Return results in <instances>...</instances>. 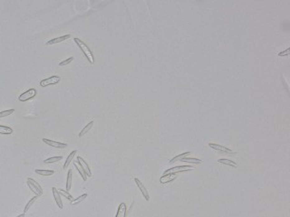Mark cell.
<instances>
[{
  "label": "cell",
  "instance_id": "28",
  "mask_svg": "<svg viewBox=\"0 0 290 217\" xmlns=\"http://www.w3.org/2000/svg\"><path fill=\"white\" fill-rule=\"evenodd\" d=\"M289 51H290V49H289V48H288V49H287V50H286L285 52H279V53H278V55H279V56H285V55H288V54H289Z\"/></svg>",
  "mask_w": 290,
  "mask_h": 217
},
{
  "label": "cell",
  "instance_id": "27",
  "mask_svg": "<svg viewBox=\"0 0 290 217\" xmlns=\"http://www.w3.org/2000/svg\"><path fill=\"white\" fill-rule=\"evenodd\" d=\"M72 60H73V57L71 56V57H69V58H67L66 60H64V61H63L59 63V65L60 66H64V65H67V64H69L70 62H72Z\"/></svg>",
  "mask_w": 290,
  "mask_h": 217
},
{
  "label": "cell",
  "instance_id": "14",
  "mask_svg": "<svg viewBox=\"0 0 290 217\" xmlns=\"http://www.w3.org/2000/svg\"><path fill=\"white\" fill-rule=\"evenodd\" d=\"M93 123H94L93 121H90V122H89L88 124L86 125V126H85V127L83 128V129L81 130V132L79 133V137L81 138V137H83V135L86 134V133H87V132H88V131H89V130H90V129H91L93 128Z\"/></svg>",
  "mask_w": 290,
  "mask_h": 217
},
{
  "label": "cell",
  "instance_id": "22",
  "mask_svg": "<svg viewBox=\"0 0 290 217\" xmlns=\"http://www.w3.org/2000/svg\"><path fill=\"white\" fill-rule=\"evenodd\" d=\"M37 197H33L31 200H30V201H29V202H28V203L26 204V206L25 209H24V214H25V213H26V212H27V211H28V210L30 209V207H31L32 206L34 205V203H35V201L37 200Z\"/></svg>",
  "mask_w": 290,
  "mask_h": 217
},
{
  "label": "cell",
  "instance_id": "10",
  "mask_svg": "<svg viewBox=\"0 0 290 217\" xmlns=\"http://www.w3.org/2000/svg\"><path fill=\"white\" fill-rule=\"evenodd\" d=\"M71 37V35L70 34H65V35H63V36H60V37H56V38H54L52 40H50V41H48L45 44H47V45H49V44H54V43H60V42L63 41H65L66 39H69Z\"/></svg>",
  "mask_w": 290,
  "mask_h": 217
},
{
  "label": "cell",
  "instance_id": "13",
  "mask_svg": "<svg viewBox=\"0 0 290 217\" xmlns=\"http://www.w3.org/2000/svg\"><path fill=\"white\" fill-rule=\"evenodd\" d=\"M180 161L181 162H191V163H194V164H200V163H202V160H200V159H199V158H190V157H185V156H183V157H181L180 159Z\"/></svg>",
  "mask_w": 290,
  "mask_h": 217
},
{
  "label": "cell",
  "instance_id": "29",
  "mask_svg": "<svg viewBox=\"0 0 290 217\" xmlns=\"http://www.w3.org/2000/svg\"><path fill=\"white\" fill-rule=\"evenodd\" d=\"M16 217H25V214H22V215H18V216Z\"/></svg>",
  "mask_w": 290,
  "mask_h": 217
},
{
  "label": "cell",
  "instance_id": "2",
  "mask_svg": "<svg viewBox=\"0 0 290 217\" xmlns=\"http://www.w3.org/2000/svg\"><path fill=\"white\" fill-rule=\"evenodd\" d=\"M27 186L36 195V197H40L43 195V188L35 179L30 177L27 178Z\"/></svg>",
  "mask_w": 290,
  "mask_h": 217
},
{
  "label": "cell",
  "instance_id": "19",
  "mask_svg": "<svg viewBox=\"0 0 290 217\" xmlns=\"http://www.w3.org/2000/svg\"><path fill=\"white\" fill-rule=\"evenodd\" d=\"M61 159H63V156H54V157H50L48 159L44 160V164H52V163H55V162L60 161Z\"/></svg>",
  "mask_w": 290,
  "mask_h": 217
},
{
  "label": "cell",
  "instance_id": "24",
  "mask_svg": "<svg viewBox=\"0 0 290 217\" xmlns=\"http://www.w3.org/2000/svg\"><path fill=\"white\" fill-rule=\"evenodd\" d=\"M74 166H76V168H77V170H78V172L80 173V175L82 176V178H83V180L85 181L86 180V178H87V176H86V174H85V172L83 171V169L80 166V165H78L76 163L74 164Z\"/></svg>",
  "mask_w": 290,
  "mask_h": 217
},
{
  "label": "cell",
  "instance_id": "12",
  "mask_svg": "<svg viewBox=\"0 0 290 217\" xmlns=\"http://www.w3.org/2000/svg\"><path fill=\"white\" fill-rule=\"evenodd\" d=\"M186 168H192V167H190V165H178V166H174V167H172V168H170V169H168V170H166L165 172H164V175H167V174H169V173H171V172H173V171H176V170H181V169H186Z\"/></svg>",
  "mask_w": 290,
  "mask_h": 217
},
{
  "label": "cell",
  "instance_id": "18",
  "mask_svg": "<svg viewBox=\"0 0 290 217\" xmlns=\"http://www.w3.org/2000/svg\"><path fill=\"white\" fill-rule=\"evenodd\" d=\"M35 173L41 176H52L54 173V170H41V169H36Z\"/></svg>",
  "mask_w": 290,
  "mask_h": 217
},
{
  "label": "cell",
  "instance_id": "17",
  "mask_svg": "<svg viewBox=\"0 0 290 217\" xmlns=\"http://www.w3.org/2000/svg\"><path fill=\"white\" fill-rule=\"evenodd\" d=\"M76 153H77V150H73V151H72V152H71V154H70V155L67 156V159L65 160V162H64V165H63V169H65V168H66V167H67V166L69 165V164L71 163L72 159L73 158V156H75V154H76Z\"/></svg>",
  "mask_w": 290,
  "mask_h": 217
},
{
  "label": "cell",
  "instance_id": "9",
  "mask_svg": "<svg viewBox=\"0 0 290 217\" xmlns=\"http://www.w3.org/2000/svg\"><path fill=\"white\" fill-rule=\"evenodd\" d=\"M53 196H54V201H55L57 206L59 207L60 209H63L62 199H61V197H60V194H59L58 190L55 187H53Z\"/></svg>",
  "mask_w": 290,
  "mask_h": 217
},
{
  "label": "cell",
  "instance_id": "16",
  "mask_svg": "<svg viewBox=\"0 0 290 217\" xmlns=\"http://www.w3.org/2000/svg\"><path fill=\"white\" fill-rule=\"evenodd\" d=\"M13 133V129L9 128V127H7V126H1L0 125V134L4 135H9Z\"/></svg>",
  "mask_w": 290,
  "mask_h": 217
},
{
  "label": "cell",
  "instance_id": "26",
  "mask_svg": "<svg viewBox=\"0 0 290 217\" xmlns=\"http://www.w3.org/2000/svg\"><path fill=\"white\" fill-rule=\"evenodd\" d=\"M190 152H185V153H183V154H181V155H179L175 156V157H173L171 160H170V164H172V163H174V162H176L177 160H180L181 157H183V156H185L186 155H189Z\"/></svg>",
  "mask_w": 290,
  "mask_h": 217
},
{
  "label": "cell",
  "instance_id": "4",
  "mask_svg": "<svg viewBox=\"0 0 290 217\" xmlns=\"http://www.w3.org/2000/svg\"><path fill=\"white\" fill-rule=\"evenodd\" d=\"M60 80L61 78L57 75H54L51 76L47 79H44V80H42L40 82V85L42 87H46V86H49V85H54V84H57L58 83H60Z\"/></svg>",
  "mask_w": 290,
  "mask_h": 217
},
{
  "label": "cell",
  "instance_id": "3",
  "mask_svg": "<svg viewBox=\"0 0 290 217\" xmlns=\"http://www.w3.org/2000/svg\"><path fill=\"white\" fill-rule=\"evenodd\" d=\"M35 95H36V90L32 88V89H29L26 92L20 94V96L18 97V100L20 102H26V101H29V100L33 99Z\"/></svg>",
  "mask_w": 290,
  "mask_h": 217
},
{
  "label": "cell",
  "instance_id": "11",
  "mask_svg": "<svg viewBox=\"0 0 290 217\" xmlns=\"http://www.w3.org/2000/svg\"><path fill=\"white\" fill-rule=\"evenodd\" d=\"M126 216V205L124 203H122L117 210L116 216L115 217H125Z\"/></svg>",
  "mask_w": 290,
  "mask_h": 217
},
{
  "label": "cell",
  "instance_id": "23",
  "mask_svg": "<svg viewBox=\"0 0 290 217\" xmlns=\"http://www.w3.org/2000/svg\"><path fill=\"white\" fill-rule=\"evenodd\" d=\"M58 192H59V194H61V195H62V196H63V197H65V198H67V199H68L69 201H71V202H72V200H73V197H72V196H71V195L69 194V192H68V191H65V190L60 189V190H59Z\"/></svg>",
  "mask_w": 290,
  "mask_h": 217
},
{
  "label": "cell",
  "instance_id": "7",
  "mask_svg": "<svg viewBox=\"0 0 290 217\" xmlns=\"http://www.w3.org/2000/svg\"><path fill=\"white\" fill-rule=\"evenodd\" d=\"M43 142L45 143L46 145H49L54 147H58V148H64L66 147L68 145L65 143H61V142H57V141H54L51 139H47V138H43Z\"/></svg>",
  "mask_w": 290,
  "mask_h": 217
},
{
  "label": "cell",
  "instance_id": "1",
  "mask_svg": "<svg viewBox=\"0 0 290 217\" xmlns=\"http://www.w3.org/2000/svg\"><path fill=\"white\" fill-rule=\"evenodd\" d=\"M74 42L79 46V48L82 50V52H83V54L85 55V57L87 58V60L89 61V62L93 64V62H94V57H93V52L91 51V49L86 45V43L80 40L79 38H74Z\"/></svg>",
  "mask_w": 290,
  "mask_h": 217
},
{
  "label": "cell",
  "instance_id": "21",
  "mask_svg": "<svg viewBox=\"0 0 290 217\" xmlns=\"http://www.w3.org/2000/svg\"><path fill=\"white\" fill-rule=\"evenodd\" d=\"M86 197H87V194H83L82 196L77 197L76 199H73L72 202H71V205H72V206L77 205V204H79V203H81L82 201H83Z\"/></svg>",
  "mask_w": 290,
  "mask_h": 217
},
{
  "label": "cell",
  "instance_id": "20",
  "mask_svg": "<svg viewBox=\"0 0 290 217\" xmlns=\"http://www.w3.org/2000/svg\"><path fill=\"white\" fill-rule=\"evenodd\" d=\"M218 161L219 163H221V164H225V165H231V166H234V167H236V166H237V163H236V162H233V161H231V160H229V159L221 158V159H218Z\"/></svg>",
  "mask_w": 290,
  "mask_h": 217
},
{
  "label": "cell",
  "instance_id": "6",
  "mask_svg": "<svg viewBox=\"0 0 290 217\" xmlns=\"http://www.w3.org/2000/svg\"><path fill=\"white\" fill-rule=\"evenodd\" d=\"M77 162H78V164L79 165L82 167L83 169V171L85 172V174H86V176H92V172H91V169H90V167H89V165L88 164L84 161V159L82 158L81 156H78L77 157Z\"/></svg>",
  "mask_w": 290,
  "mask_h": 217
},
{
  "label": "cell",
  "instance_id": "8",
  "mask_svg": "<svg viewBox=\"0 0 290 217\" xmlns=\"http://www.w3.org/2000/svg\"><path fill=\"white\" fill-rule=\"evenodd\" d=\"M134 181L135 183H136V185L140 188V190H141V192H142V194H143V196L144 197L145 199H146L147 201H150V196H149V194H148L147 189H146L145 186H143V184L138 178H134Z\"/></svg>",
  "mask_w": 290,
  "mask_h": 217
},
{
  "label": "cell",
  "instance_id": "25",
  "mask_svg": "<svg viewBox=\"0 0 290 217\" xmlns=\"http://www.w3.org/2000/svg\"><path fill=\"white\" fill-rule=\"evenodd\" d=\"M15 112V110L14 109H10V110H7V111H3L0 112V118H3V117H7V116H9L12 113Z\"/></svg>",
  "mask_w": 290,
  "mask_h": 217
},
{
  "label": "cell",
  "instance_id": "15",
  "mask_svg": "<svg viewBox=\"0 0 290 217\" xmlns=\"http://www.w3.org/2000/svg\"><path fill=\"white\" fill-rule=\"evenodd\" d=\"M72 169H69V170H68V175H67V181H66V191H69V190L71 189V186H72Z\"/></svg>",
  "mask_w": 290,
  "mask_h": 217
},
{
  "label": "cell",
  "instance_id": "5",
  "mask_svg": "<svg viewBox=\"0 0 290 217\" xmlns=\"http://www.w3.org/2000/svg\"><path fill=\"white\" fill-rule=\"evenodd\" d=\"M208 146L211 147V148H213V149H215V150H217V151H219V152H222V153H227V154H236L235 152H233L231 149H229L228 147H223V146H220V145H218V144H214V143H209Z\"/></svg>",
  "mask_w": 290,
  "mask_h": 217
}]
</instances>
